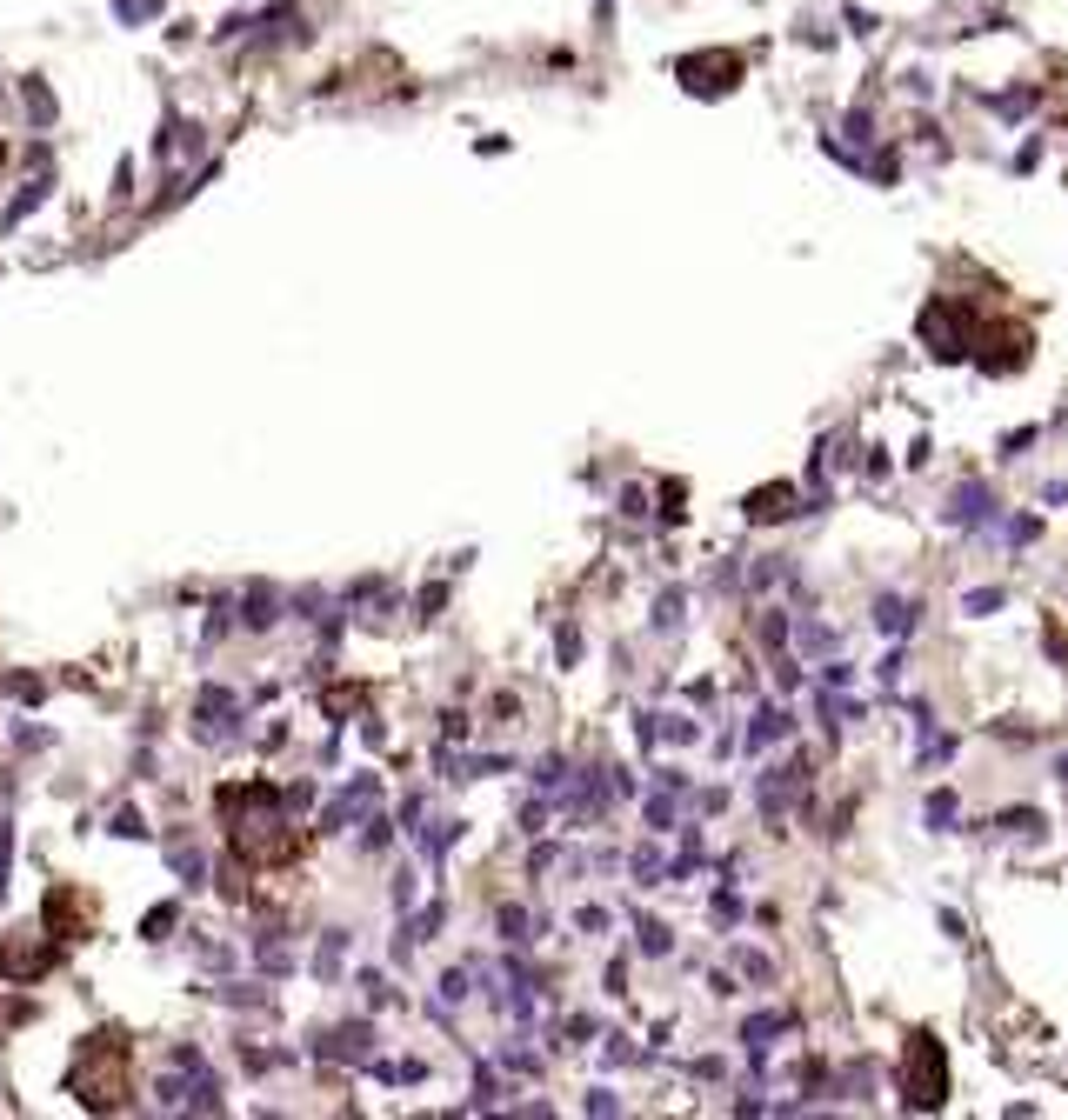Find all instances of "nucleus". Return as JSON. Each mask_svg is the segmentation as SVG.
<instances>
[{
    "mask_svg": "<svg viewBox=\"0 0 1068 1120\" xmlns=\"http://www.w3.org/2000/svg\"><path fill=\"white\" fill-rule=\"evenodd\" d=\"M875 627H889V634H895V627H909V614H902V600H882V614H875Z\"/></svg>",
    "mask_w": 1068,
    "mask_h": 1120,
    "instance_id": "nucleus-2",
    "label": "nucleus"
},
{
    "mask_svg": "<svg viewBox=\"0 0 1068 1120\" xmlns=\"http://www.w3.org/2000/svg\"><path fill=\"white\" fill-rule=\"evenodd\" d=\"M902 1094H909V1107H941V1054H934V1040H915L909 1047Z\"/></svg>",
    "mask_w": 1068,
    "mask_h": 1120,
    "instance_id": "nucleus-1",
    "label": "nucleus"
}]
</instances>
